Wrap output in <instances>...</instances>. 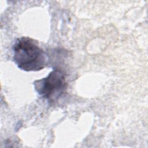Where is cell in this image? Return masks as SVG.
Instances as JSON below:
<instances>
[{
    "label": "cell",
    "instance_id": "obj_1",
    "mask_svg": "<svg viewBox=\"0 0 148 148\" xmlns=\"http://www.w3.org/2000/svg\"><path fill=\"white\" fill-rule=\"evenodd\" d=\"M13 60L18 68L25 71H38L45 68L47 58L36 41L29 37L18 38L13 46Z\"/></svg>",
    "mask_w": 148,
    "mask_h": 148
},
{
    "label": "cell",
    "instance_id": "obj_2",
    "mask_svg": "<svg viewBox=\"0 0 148 148\" xmlns=\"http://www.w3.org/2000/svg\"><path fill=\"white\" fill-rule=\"evenodd\" d=\"M36 91L49 102L57 101L67 88L65 72L60 69H54L44 78L34 82Z\"/></svg>",
    "mask_w": 148,
    "mask_h": 148
}]
</instances>
